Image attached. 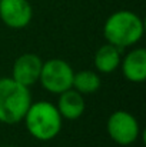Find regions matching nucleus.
Instances as JSON below:
<instances>
[{
	"label": "nucleus",
	"mask_w": 146,
	"mask_h": 147,
	"mask_svg": "<svg viewBox=\"0 0 146 147\" xmlns=\"http://www.w3.org/2000/svg\"><path fill=\"white\" fill-rule=\"evenodd\" d=\"M123 76L132 83H142L146 80V50L136 47L130 50L123 60H120Z\"/></svg>",
	"instance_id": "obj_8"
},
{
	"label": "nucleus",
	"mask_w": 146,
	"mask_h": 147,
	"mask_svg": "<svg viewBox=\"0 0 146 147\" xmlns=\"http://www.w3.org/2000/svg\"><path fill=\"white\" fill-rule=\"evenodd\" d=\"M73 69L63 59H50L43 61L39 82L45 90L53 94H60L72 89Z\"/></svg>",
	"instance_id": "obj_4"
},
{
	"label": "nucleus",
	"mask_w": 146,
	"mask_h": 147,
	"mask_svg": "<svg viewBox=\"0 0 146 147\" xmlns=\"http://www.w3.org/2000/svg\"><path fill=\"white\" fill-rule=\"evenodd\" d=\"M120 60H122L120 49L110 45V43H106L96 50L93 63H95V67H96L97 71L112 73L120 66Z\"/></svg>",
	"instance_id": "obj_10"
},
{
	"label": "nucleus",
	"mask_w": 146,
	"mask_h": 147,
	"mask_svg": "<svg viewBox=\"0 0 146 147\" xmlns=\"http://www.w3.org/2000/svg\"><path fill=\"white\" fill-rule=\"evenodd\" d=\"M102 80L96 71L92 70H80L73 74L72 89L77 90L82 94H92L100 89Z\"/></svg>",
	"instance_id": "obj_11"
},
{
	"label": "nucleus",
	"mask_w": 146,
	"mask_h": 147,
	"mask_svg": "<svg viewBox=\"0 0 146 147\" xmlns=\"http://www.w3.org/2000/svg\"><path fill=\"white\" fill-rule=\"evenodd\" d=\"M57 110L60 113V116L66 120H76L79 119L86 109V103L83 94L79 93L75 89H69L63 93L59 94L57 100Z\"/></svg>",
	"instance_id": "obj_9"
},
{
	"label": "nucleus",
	"mask_w": 146,
	"mask_h": 147,
	"mask_svg": "<svg viewBox=\"0 0 146 147\" xmlns=\"http://www.w3.org/2000/svg\"><path fill=\"white\" fill-rule=\"evenodd\" d=\"M42 59L35 53H24L20 54L12 69V77L23 86L30 87L36 82H39L40 70H42Z\"/></svg>",
	"instance_id": "obj_7"
},
{
	"label": "nucleus",
	"mask_w": 146,
	"mask_h": 147,
	"mask_svg": "<svg viewBox=\"0 0 146 147\" xmlns=\"http://www.w3.org/2000/svg\"><path fill=\"white\" fill-rule=\"evenodd\" d=\"M30 104L32 93L27 86L13 77L0 79V123L10 126L20 123Z\"/></svg>",
	"instance_id": "obj_3"
},
{
	"label": "nucleus",
	"mask_w": 146,
	"mask_h": 147,
	"mask_svg": "<svg viewBox=\"0 0 146 147\" xmlns=\"http://www.w3.org/2000/svg\"><path fill=\"white\" fill-rule=\"evenodd\" d=\"M143 20L130 10L112 13L103 26V36L106 42L119 49L135 46L143 37Z\"/></svg>",
	"instance_id": "obj_1"
},
{
	"label": "nucleus",
	"mask_w": 146,
	"mask_h": 147,
	"mask_svg": "<svg viewBox=\"0 0 146 147\" xmlns=\"http://www.w3.org/2000/svg\"><path fill=\"white\" fill-rule=\"evenodd\" d=\"M106 130L109 137L120 146L133 144L141 134V126L138 119L126 110L113 111L107 119Z\"/></svg>",
	"instance_id": "obj_5"
},
{
	"label": "nucleus",
	"mask_w": 146,
	"mask_h": 147,
	"mask_svg": "<svg viewBox=\"0 0 146 147\" xmlns=\"http://www.w3.org/2000/svg\"><path fill=\"white\" fill-rule=\"evenodd\" d=\"M24 126L29 134L39 140H53L62 130L63 117L60 116L57 107L50 101H32L24 117Z\"/></svg>",
	"instance_id": "obj_2"
},
{
	"label": "nucleus",
	"mask_w": 146,
	"mask_h": 147,
	"mask_svg": "<svg viewBox=\"0 0 146 147\" xmlns=\"http://www.w3.org/2000/svg\"><path fill=\"white\" fill-rule=\"evenodd\" d=\"M9 147H16V146H9Z\"/></svg>",
	"instance_id": "obj_12"
},
{
	"label": "nucleus",
	"mask_w": 146,
	"mask_h": 147,
	"mask_svg": "<svg viewBox=\"0 0 146 147\" xmlns=\"http://www.w3.org/2000/svg\"><path fill=\"white\" fill-rule=\"evenodd\" d=\"M33 9L29 0H0V20L10 29L19 30L32 22Z\"/></svg>",
	"instance_id": "obj_6"
}]
</instances>
